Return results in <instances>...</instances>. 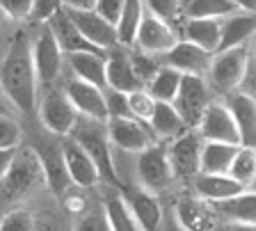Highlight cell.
Instances as JSON below:
<instances>
[{
  "mask_svg": "<svg viewBox=\"0 0 256 231\" xmlns=\"http://www.w3.org/2000/svg\"><path fill=\"white\" fill-rule=\"evenodd\" d=\"M64 94L74 103L78 114H85L87 119L98 122V124H108L110 114H108L106 90H98V87L90 85V82H85V80L71 78V80L64 85Z\"/></svg>",
  "mask_w": 256,
  "mask_h": 231,
  "instance_id": "cell-9",
  "label": "cell"
},
{
  "mask_svg": "<svg viewBox=\"0 0 256 231\" xmlns=\"http://www.w3.org/2000/svg\"><path fill=\"white\" fill-rule=\"evenodd\" d=\"M165 58H167V66L181 71L183 76H202L206 71H210L215 55L199 48L197 44L183 39V42H176V46Z\"/></svg>",
  "mask_w": 256,
  "mask_h": 231,
  "instance_id": "cell-16",
  "label": "cell"
},
{
  "mask_svg": "<svg viewBox=\"0 0 256 231\" xmlns=\"http://www.w3.org/2000/svg\"><path fill=\"white\" fill-rule=\"evenodd\" d=\"M194 190L199 192L202 199H208V202H226L231 197H238L240 192H245V186L238 183L234 176L229 174H204L199 172L194 176Z\"/></svg>",
  "mask_w": 256,
  "mask_h": 231,
  "instance_id": "cell-22",
  "label": "cell"
},
{
  "mask_svg": "<svg viewBox=\"0 0 256 231\" xmlns=\"http://www.w3.org/2000/svg\"><path fill=\"white\" fill-rule=\"evenodd\" d=\"M199 138L206 142H222V144H236L240 146L238 126L234 122V114L226 108V103H210L206 112L199 119Z\"/></svg>",
  "mask_w": 256,
  "mask_h": 231,
  "instance_id": "cell-7",
  "label": "cell"
},
{
  "mask_svg": "<svg viewBox=\"0 0 256 231\" xmlns=\"http://www.w3.org/2000/svg\"><path fill=\"white\" fill-rule=\"evenodd\" d=\"M254 34H256V14L238 12V14L229 16L226 21H222V39H220L218 53L245 46L247 39L254 37Z\"/></svg>",
  "mask_w": 256,
  "mask_h": 231,
  "instance_id": "cell-23",
  "label": "cell"
},
{
  "mask_svg": "<svg viewBox=\"0 0 256 231\" xmlns=\"http://www.w3.org/2000/svg\"><path fill=\"white\" fill-rule=\"evenodd\" d=\"M60 202H62L64 210H66L69 215H85L87 210H90V206H87V199L82 197L80 192H74V190H69V192L64 194Z\"/></svg>",
  "mask_w": 256,
  "mask_h": 231,
  "instance_id": "cell-45",
  "label": "cell"
},
{
  "mask_svg": "<svg viewBox=\"0 0 256 231\" xmlns=\"http://www.w3.org/2000/svg\"><path fill=\"white\" fill-rule=\"evenodd\" d=\"M62 158H64V167H66L74 186H78V188H92V186H96V183L101 181V174L96 170L94 160L76 142V138L74 140L69 138V140L62 142Z\"/></svg>",
  "mask_w": 256,
  "mask_h": 231,
  "instance_id": "cell-13",
  "label": "cell"
},
{
  "mask_svg": "<svg viewBox=\"0 0 256 231\" xmlns=\"http://www.w3.org/2000/svg\"><path fill=\"white\" fill-rule=\"evenodd\" d=\"M62 10V0H34V7H32V21L39 23H48L55 16V12Z\"/></svg>",
  "mask_w": 256,
  "mask_h": 231,
  "instance_id": "cell-43",
  "label": "cell"
},
{
  "mask_svg": "<svg viewBox=\"0 0 256 231\" xmlns=\"http://www.w3.org/2000/svg\"><path fill=\"white\" fill-rule=\"evenodd\" d=\"M37 85L39 78L32 60V42L26 30H18L12 37L5 60L0 64V87L7 98L28 114L37 103Z\"/></svg>",
  "mask_w": 256,
  "mask_h": 231,
  "instance_id": "cell-1",
  "label": "cell"
},
{
  "mask_svg": "<svg viewBox=\"0 0 256 231\" xmlns=\"http://www.w3.org/2000/svg\"><path fill=\"white\" fill-rule=\"evenodd\" d=\"M156 106H158V101L151 96L146 87L128 94V108H130V114H133L135 119H140V122H144V124H149V119L154 117Z\"/></svg>",
  "mask_w": 256,
  "mask_h": 231,
  "instance_id": "cell-35",
  "label": "cell"
},
{
  "mask_svg": "<svg viewBox=\"0 0 256 231\" xmlns=\"http://www.w3.org/2000/svg\"><path fill=\"white\" fill-rule=\"evenodd\" d=\"M128 208L142 231H158L162 224V208L154 192L144 188H130L124 192Z\"/></svg>",
  "mask_w": 256,
  "mask_h": 231,
  "instance_id": "cell-19",
  "label": "cell"
},
{
  "mask_svg": "<svg viewBox=\"0 0 256 231\" xmlns=\"http://www.w3.org/2000/svg\"><path fill=\"white\" fill-rule=\"evenodd\" d=\"M202 140L199 133H183L176 138L172 146H167L170 162L174 174L178 176H197L202 170Z\"/></svg>",
  "mask_w": 256,
  "mask_h": 231,
  "instance_id": "cell-15",
  "label": "cell"
},
{
  "mask_svg": "<svg viewBox=\"0 0 256 231\" xmlns=\"http://www.w3.org/2000/svg\"><path fill=\"white\" fill-rule=\"evenodd\" d=\"M48 26H50V30H53L55 39H58L60 48H62L64 55H78V53H98V55H106L103 50H98L94 46V44H90L85 37H82V32H80L78 28H76V23L69 18V14L62 10L55 12V16L48 21Z\"/></svg>",
  "mask_w": 256,
  "mask_h": 231,
  "instance_id": "cell-18",
  "label": "cell"
},
{
  "mask_svg": "<svg viewBox=\"0 0 256 231\" xmlns=\"http://www.w3.org/2000/svg\"><path fill=\"white\" fill-rule=\"evenodd\" d=\"M234 2L240 7V12H247V14H256V0H234Z\"/></svg>",
  "mask_w": 256,
  "mask_h": 231,
  "instance_id": "cell-48",
  "label": "cell"
},
{
  "mask_svg": "<svg viewBox=\"0 0 256 231\" xmlns=\"http://www.w3.org/2000/svg\"><path fill=\"white\" fill-rule=\"evenodd\" d=\"M135 46L140 48V53L146 55H156V53L167 55L176 46V34L170 28V23L160 21V18L151 16L146 12L142 18V26L138 30V37H135Z\"/></svg>",
  "mask_w": 256,
  "mask_h": 231,
  "instance_id": "cell-14",
  "label": "cell"
},
{
  "mask_svg": "<svg viewBox=\"0 0 256 231\" xmlns=\"http://www.w3.org/2000/svg\"><path fill=\"white\" fill-rule=\"evenodd\" d=\"M78 80H85L98 90H108V62L106 55L98 53H78L69 58Z\"/></svg>",
  "mask_w": 256,
  "mask_h": 231,
  "instance_id": "cell-25",
  "label": "cell"
},
{
  "mask_svg": "<svg viewBox=\"0 0 256 231\" xmlns=\"http://www.w3.org/2000/svg\"><path fill=\"white\" fill-rule=\"evenodd\" d=\"M130 62H133V69H135V76H138V80L142 82V87H146L151 80H154V76L160 71V64L156 62L151 55L146 53H135L130 55Z\"/></svg>",
  "mask_w": 256,
  "mask_h": 231,
  "instance_id": "cell-37",
  "label": "cell"
},
{
  "mask_svg": "<svg viewBox=\"0 0 256 231\" xmlns=\"http://www.w3.org/2000/svg\"><path fill=\"white\" fill-rule=\"evenodd\" d=\"M181 80H183L181 71H176L165 64L160 66V71L154 76V80L146 85V90H149V94L158 103H174L176 96H178V90H181Z\"/></svg>",
  "mask_w": 256,
  "mask_h": 231,
  "instance_id": "cell-31",
  "label": "cell"
},
{
  "mask_svg": "<svg viewBox=\"0 0 256 231\" xmlns=\"http://www.w3.org/2000/svg\"><path fill=\"white\" fill-rule=\"evenodd\" d=\"M106 101H108V114H110V119L133 117V114H130V108H128V94L110 90V92H106Z\"/></svg>",
  "mask_w": 256,
  "mask_h": 231,
  "instance_id": "cell-42",
  "label": "cell"
},
{
  "mask_svg": "<svg viewBox=\"0 0 256 231\" xmlns=\"http://www.w3.org/2000/svg\"><path fill=\"white\" fill-rule=\"evenodd\" d=\"M240 7L234 0H190L186 14L188 18H229L238 14Z\"/></svg>",
  "mask_w": 256,
  "mask_h": 231,
  "instance_id": "cell-33",
  "label": "cell"
},
{
  "mask_svg": "<svg viewBox=\"0 0 256 231\" xmlns=\"http://www.w3.org/2000/svg\"><path fill=\"white\" fill-rule=\"evenodd\" d=\"M224 231H256V224H242V222H231Z\"/></svg>",
  "mask_w": 256,
  "mask_h": 231,
  "instance_id": "cell-49",
  "label": "cell"
},
{
  "mask_svg": "<svg viewBox=\"0 0 256 231\" xmlns=\"http://www.w3.org/2000/svg\"><path fill=\"white\" fill-rule=\"evenodd\" d=\"M39 176H44V172L37 151L32 146L18 149L12 167L7 170L5 176L0 178V199H5V202L21 199L26 192H30Z\"/></svg>",
  "mask_w": 256,
  "mask_h": 231,
  "instance_id": "cell-2",
  "label": "cell"
},
{
  "mask_svg": "<svg viewBox=\"0 0 256 231\" xmlns=\"http://www.w3.org/2000/svg\"><path fill=\"white\" fill-rule=\"evenodd\" d=\"M240 146L222 142H204L202 146V170L204 174H229L234 158Z\"/></svg>",
  "mask_w": 256,
  "mask_h": 231,
  "instance_id": "cell-28",
  "label": "cell"
},
{
  "mask_svg": "<svg viewBox=\"0 0 256 231\" xmlns=\"http://www.w3.org/2000/svg\"><path fill=\"white\" fill-rule=\"evenodd\" d=\"M39 119L46 130L60 138H69L78 128V110L64 92H48L39 103Z\"/></svg>",
  "mask_w": 256,
  "mask_h": 231,
  "instance_id": "cell-3",
  "label": "cell"
},
{
  "mask_svg": "<svg viewBox=\"0 0 256 231\" xmlns=\"http://www.w3.org/2000/svg\"><path fill=\"white\" fill-rule=\"evenodd\" d=\"M76 231H112L106 213H103V206L101 208H90L85 215H80Z\"/></svg>",
  "mask_w": 256,
  "mask_h": 231,
  "instance_id": "cell-40",
  "label": "cell"
},
{
  "mask_svg": "<svg viewBox=\"0 0 256 231\" xmlns=\"http://www.w3.org/2000/svg\"><path fill=\"white\" fill-rule=\"evenodd\" d=\"M74 138H76V142L90 154L92 160H94L96 170L101 174V181L110 183V186H122L119 174H117V170H114V162H112V151H110L112 142H110V138H108V130L76 128Z\"/></svg>",
  "mask_w": 256,
  "mask_h": 231,
  "instance_id": "cell-4",
  "label": "cell"
},
{
  "mask_svg": "<svg viewBox=\"0 0 256 231\" xmlns=\"http://www.w3.org/2000/svg\"><path fill=\"white\" fill-rule=\"evenodd\" d=\"M39 156V162H42V172H44V181L48 183L50 192L55 194L58 199H62L64 194L71 190V178H69V172L64 167V158H62V146L55 149V146L46 144L44 142L42 146H34Z\"/></svg>",
  "mask_w": 256,
  "mask_h": 231,
  "instance_id": "cell-17",
  "label": "cell"
},
{
  "mask_svg": "<svg viewBox=\"0 0 256 231\" xmlns=\"http://www.w3.org/2000/svg\"><path fill=\"white\" fill-rule=\"evenodd\" d=\"M32 7H34V0H0V12L7 18H14V21L30 18Z\"/></svg>",
  "mask_w": 256,
  "mask_h": 231,
  "instance_id": "cell-41",
  "label": "cell"
},
{
  "mask_svg": "<svg viewBox=\"0 0 256 231\" xmlns=\"http://www.w3.org/2000/svg\"><path fill=\"white\" fill-rule=\"evenodd\" d=\"M21 140V126L7 114H0V149H18Z\"/></svg>",
  "mask_w": 256,
  "mask_h": 231,
  "instance_id": "cell-38",
  "label": "cell"
},
{
  "mask_svg": "<svg viewBox=\"0 0 256 231\" xmlns=\"http://www.w3.org/2000/svg\"><path fill=\"white\" fill-rule=\"evenodd\" d=\"M62 48H60L58 39H55L53 30L48 23L42 26L37 42L32 44V60H34V69H37V78L42 85H50L60 76L62 69Z\"/></svg>",
  "mask_w": 256,
  "mask_h": 231,
  "instance_id": "cell-8",
  "label": "cell"
},
{
  "mask_svg": "<svg viewBox=\"0 0 256 231\" xmlns=\"http://www.w3.org/2000/svg\"><path fill=\"white\" fill-rule=\"evenodd\" d=\"M229 176H234L238 183L242 186H250L256 181V149H247V146H240L238 154L234 158V165L229 170Z\"/></svg>",
  "mask_w": 256,
  "mask_h": 231,
  "instance_id": "cell-34",
  "label": "cell"
},
{
  "mask_svg": "<svg viewBox=\"0 0 256 231\" xmlns=\"http://www.w3.org/2000/svg\"><path fill=\"white\" fill-rule=\"evenodd\" d=\"M176 220L186 231H213L215 229V213L208 208L202 199H181L176 206Z\"/></svg>",
  "mask_w": 256,
  "mask_h": 231,
  "instance_id": "cell-24",
  "label": "cell"
},
{
  "mask_svg": "<svg viewBox=\"0 0 256 231\" xmlns=\"http://www.w3.org/2000/svg\"><path fill=\"white\" fill-rule=\"evenodd\" d=\"M106 62H108V87L110 90L122 92V94H130V92L142 90V82L138 80L130 55L126 50L112 48L106 55Z\"/></svg>",
  "mask_w": 256,
  "mask_h": 231,
  "instance_id": "cell-21",
  "label": "cell"
},
{
  "mask_svg": "<svg viewBox=\"0 0 256 231\" xmlns=\"http://www.w3.org/2000/svg\"><path fill=\"white\" fill-rule=\"evenodd\" d=\"M178 114L188 126H197L206 108L210 106V92L202 76H183L181 90L174 101Z\"/></svg>",
  "mask_w": 256,
  "mask_h": 231,
  "instance_id": "cell-10",
  "label": "cell"
},
{
  "mask_svg": "<svg viewBox=\"0 0 256 231\" xmlns=\"http://www.w3.org/2000/svg\"><path fill=\"white\" fill-rule=\"evenodd\" d=\"M0 231H37V220L30 210L14 208L0 220Z\"/></svg>",
  "mask_w": 256,
  "mask_h": 231,
  "instance_id": "cell-36",
  "label": "cell"
},
{
  "mask_svg": "<svg viewBox=\"0 0 256 231\" xmlns=\"http://www.w3.org/2000/svg\"><path fill=\"white\" fill-rule=\"evenodd\" d=\"M124 2H126V0H96L94 12L101 14L106 21L112 23V26H117L119 16H122V10H124Z\"/></svg>",
  "mask_w": 256,
  "mask_h": 231,
  "instance_id": "cell-44",
  "label": "cell"
},
{
  "mask_svg": "<svg viewBox=\"0 0 256 231\" xmlns=\"http://www.w3.org/2000/svg\"><path fill=\"white\" fill-rule=\"evenodd\" d=\"M2 16H5V14H2V12H0V21H2Z\"/></svg>",
  "mask_w": 256,
  "mask_h": 231,
  "instance_id": "cell-50",
  "label": "cell"
},
{
  "mask_svg": "<svg viewBox=\"0 0 256 231\" xmlns=\"http://www.w3.org/2000/svg\"><path fill=\"white\" fill-rule=\"evenodd\" d=\"M226 108L234 114V122L238 126L240 146L256 149V98L245 92H234L226 98Z\"/></svg>",
  "mask_w": 256,
  "mask_h": 231,
  "instance_id": "cell-20",
  "label": "cell"
},
{
  "mask_svg": "<svg viewBox=\"0 0 256 231\" xmlns=\"http://www.w3.org/2000/svg\"><path fill=\"white\" fill-rule=\"evenodd\" d=\"M138 176L144 190L149 192H158V190L167 188L174 178V170L170 162V154L167 146L162 144H151L149 149H144L138 156Z\"/></svg>",
  "mask_w": 256,
  "mask_h": 231,
  "instance_id": "cell-5",
  "label": "cell"
},
{
  "mask_svg": "<svg viewBox=\"0 0 256 231\" xmlns=\"http://www.w3.org/2000/svg\"><path fill=\"white\" fill-rule=\"evenodd\" d=\"M64 12L69 14V18L76 23V28L82 32V37L90 44H94L98 50L106 53V50L114 48L119 44L117 26H112L110 21H106V18H103L101 14H96L94 10L82 12V10H66V7H64Z\"/></svg>",
  "mask_w": 256,
  "mask_h": 231,
  "instance_id": "cell-12",
  "label": "cell"
},
{
  "mask_svg": "<svg viewBox=\"0 0 256 231\" xmlns=\"http://www.w3.org/2000/svg\"><path fill=\"white\" fill-rule=\"evenodd\" d=\"M178 231H186V229H178Z\"/></svg>",
  "mask_w": 256,
  "mask_h": 231,
  "instance_id": "cell-51",
  "label": "cell"
},
{
  "mask_svg": "<svg viewBox=\"0 0 256 231\" xmlns=\"http://www.w3.org/2000/svg\"><path fill=\"white\" fill-rule=\"evenodd\" d=\"M16 151L18 149H0V178L5 176L7 170L12 167V162L16 158Z\"/></svg>",
  "mask_w": 256,
  "mask_h": 231,
  "instance_id": "cell-46",
  "label": "cell"
},
{
  "mask_svg": "<svg viewBox=\"0 0 256 231\" xmlns=\"http://www.w3.org/2000/svg\"><path fill=\"white\" fill-rule=\"evenodd\" d=\"M218 210L234 222L242 224H256V192H240L238 197H231L226 202H220Z\"/></svg>",
  "mask_w": 256,
  "mask_h": 231,
  "instance_id": "cell-32",
  "label": "cell"
},
{
  "mask_svg": "<svg viewBox=\"0 0 256 231\" xmlns=\"http://www.w3.org/2000/svg\"><path fill=\"white\" fill-rule=\"evenodd\" d=\"M103 213L108 218V224L112 231H142L135 222L133 213L128 208L124 194L119 192H110L103 199Z\"/></svg>",
  "mask_w": 256,
  "mask_h": 231,
  "instance_id": "cell-29",
  "label": "cell"
},
{
  "mask_svg": "<svg viewBox=\"0 0 256 231\" xmlns=\"http://www.w3.org/2000/svg\"><path fill=\"white\" fill-rule=\"evenodd\" d=\"M247 69H250V55L245 46H240V48H231L215 55L208 74L220 92H234L245 80Z\"/></svg>",
  "mask_w": 256,
  "mask_h": 231,
  "instance_id": "cell-6",
  "label": "cell"
},
{
  "mask_svg": "<svg viewBox=\"0 0 256 231\" xmlns=\"http://www.w3.org/2000/svg\"><path fill=\"white\" fill-rule=\"evenodd\" d=\"M222 39V21L215 18H190L186 26V42L197 44L208 53H218Z\"/></svg>",
  "mask_w": 256,
  "mask_h": 231,
  "instance_id": "cell-27",
  "label": "cell"
},
{
  "mask_svg": "<svg viewBox=\"0 0 256 231\" xmlns=\"http://www.w3.org/2000/svg\"><path fill=\"white\" fill-rule=\"evenodd\" d=\"M149 126L158 138H165V140H176L183 133H188V124L183 122L174 103H158L154 110V117L149 119Z\"/></svg>",
  "mask_w": 256,
  "mask_h": 231,
  "instance_id": "cell-26",
  "label": "cell"
},
{
  "mask_svg": "<svg viewBox=\"0 0 256 231\" xmlns=\"http://www.w3.org/2000/svg\"><path fill=\"white\" fill-rule=\"evenodd\" d=\"M146 14V7H144V0H126L122 10V16L117 21V37L122 46H130L135 44L138 37V30L142 26V18Z\"/></svg>",
  "mask_w": 256,
  "mask_h": 231,
  "instance_id": "cell-30",
  "label": "cell"
},
{
  "mask_svg": "<svg viewBox=\"0 0 256 231\" xmlns=\"http://www.w3.org/2000/svg\"><path fill=\"white\" fill-rule=\"evenodd\" d=\"M144 7L151 16L160 18V21H174L178 14V0H144Z\"/></svg>",
  "mask_w": 256,
  "mask_h": 231,
  "instance_id": "cell-39",
  "label": "cell"
},
{
  "mask_svg": "<svg viewBox=\"0 0 256 231\" xmlns=\"http://www.w3.org/2000/svg\"><path fill=\"white\" fill-rule=\"evenodd\" d=\"M62 7L66 10H82V12H90L96 7V0H62Z\"/></svg>",
  "mask_w": 256,
  "mask_h": 231,
  "instance_id": "cell-47",
  "label": "cell"
},
{
  "mask_svg": "<svg viewBox=\"0 0 256 231\" xmlns=\"http://www.w3.org/2000/svg\"><path fill=\"white\" fill-rule=\"evenodd\" d=\"M108 138L114 146L124 151H133V154H142L144 149H149L154 144V130L149 124H144L135 117L128 119H108Z\"/></svg>",
  "mask_w": 256,
  "mask_h": 231,
  "instance_id": "cell-11",
  "label": "cell"
}]
</instances>
